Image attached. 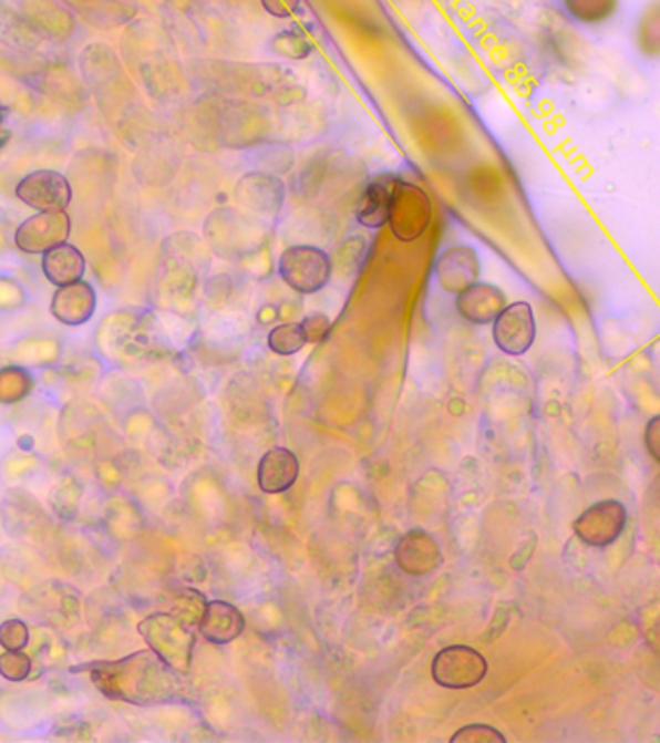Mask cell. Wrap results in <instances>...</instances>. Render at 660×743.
<instances>
[{
    "label": "cell",
    "mask_w": 660,
    "mask_h": 743,
    "mask_svg": "<svg viewBox=\"0 0 660 743\" xmlns=\"http://www.w3.org/2000/svg\"><path fill=\"white\" fill-rule=\"evenodd\" d=\"M80 670L90 674L93 685L105 698L131 705H167L185 693L181 672L159 659L152 649L134 652L124 659L92 662Z\"/></svg>",
    "instance_id": "cell-1"
},
{
    "label": "cell",
    "mask_w": 660,
    "mask_h": 743,
    "mask_svg": "<svg viewBox=\"0 0 660 743\" xmlns=\"http://www.w3.org/2000/svg\"><path fill=\"white\" fill-rule=\"evenodd\" d=\"M138 631L147 647L171 668H175L181 674L190 670L196 637L193 628L178 620L175 613H152L146 620L140 621Z\"/></svg>",
    "instance_id": "cell-2"
},
{
    "label": "cell",
    "mask_w": 660,
    "mask_h": 743,
    "mask_svg": "<svg viewBox=\"0 0 660 743\" xmlns=\"http://www.w3.org/2000/svg\"><path fill=\"white\" fill-rule=\"evenodd\" d=\"M277 274L292 291L314 295L331 281V256L320 246H287L277 260Z\"/></svg>",
    "instance_id": "cell-3"
},
{
    "label": "cell",
    "mask_w": 660,
    "mask_h": 743,
    "mask_svg": "<svg viewBox=\"0 0 660 743\" xmlns=\"http://www.w3.org/2000/svg\"><path fill=\"white\" fill-rule=\"evenodd\" d=\"M254 215L238 214L235 209H219L209 215L206 235L221 258H243L258 250L266 227L252 219Z\"/></svg>",
    "instance_id": "cell-4"
},
{
    "label": "cell",
    "mask_w": 660,
    "mask_h": 743,
    "mask_svg": "<svg viewBox=\"0 0 660 743\" xmlns=\"http://www.w3.org/2000/svg\"><path fill=\"white\" fill-rule=\"evenodd\" d=\"M432 221V202L421 186L395 178L388 225L401 242L423 237Z\"/></svg>",
    "instance_id": "cell-5"
},
{
    "label": "cell",
    "mask_w": 660,
    "mask_h": 743,
    "mask_svg": "<svg viewBox=\"0 0 660 743\" xmlns=\"http://www.w3.org/2000/svg\"><path fill=\"white\" fill-rule=\"evenodd\" d=\"M432 680L445 690H468L483 682L488 662L467 644H452L432 659Z\"/></svg>",
    "instance_id": "cell-6"
},
{
    "label": "cell",
    "mask_w": 660,
    "mask_h": 743,
    "mask_svg": "<svg viewBox=\"0 0 660 743\" xmlns=\"http://www.w3.org/2000/svg\"><path fill=\"white\" fill-rule=\"evenodd\" d=\"M628 509L618 499H602L587 507L574 523V533L585 546L607 548L622 537Z\"/></svg>",
    "instance_id": "cell-7"
},
{
    "label": "cell",
    "mask_w": 660,
    "mask_h": 743,
    "mask_svg": "<svg viewBox=\"0 0 660 743\" xmlns=\"http://www.w3.org/2000/svg\"><path fill=\"white\" fill-rule=\"evenodd\" d=\"M537 338V322L529 302L517 300L507 305L492 322V339L502 353L522 357Z\"/></svg>",
    "instance_id": "cell-8"
},
{
    "label": "cell",
    "mask_w": 660,
    "mask_h": 743,
    "mask_svg": "<svg viewBox=\"0 0 660 743\" xmlns=\"http://www.w3.org/2000/svg\"><path fill=\"white\" fill-rule=\"evenodd\" d=\"M70 233H72V221H70L66 209L38 211L16 229L14 245L20 252L35 256V254H45L54 246L69 242Z\"/></svg>",
    "instance_id": "cell-9"
},
{
    "label": "cell",
    "mask_w": 660,
    "mask_h": 743,
    "mask_svg": "<svg viewBox=\"0 0 660 743\" xmlns=\"http://www.w3.org/2000/svg\"><path fill=\"white\" fill-rule=\"evenodd\" d=\"M235 198L254 217H277L283 209L287 186L283 178L264 171H248L238 178Z\"/></svg>",
    "instance_id": "cell-10"
},
{
    "label": "cell",
    "mask_w": 660,
    "mask_h": 743,
    "mask_svg": "<svg viewBox=\"0 0 660 743\" xmlns=\"http://www.w3.org/2000/svg\"><path fill=\"white\" fill-rule=\"evenodd\" d=\"M16 196L35 211H59L70 206L72 186L59 171H33L16 185Z\"/></svg>",
    "instance_id": "cell-11"
},
{
    "label": "cell",
    "mask_w": 660,
    "mask_h": 743,
    "mask_svg": "<svg viewBox=\"0 0 660 743\" xmlns=\"http://www.w3.org/2000/svg\"><path fill=\"white\" fill-rule=\"evenodd\" d=\"M483 261L473 246L453 245L439 254L434 261V277L439 281L440 289L447 295L467 289L468 285L481 279Z\"/></svg>",
    "instance_id": "cell-12"
},
{
    "label": "cell",
    "mask_w": 660,
    "mask_h": 743,
    "mask_svg": "<svg viewBox=\"0 0 660 743\" xmlns=\"http://www.w3.org/2000/svg\"><path fill=\"white\" fill-rule=\"evenodd\" d=\"M395 564L411 577H426L439 571L444 564V554L439 540L429 530L411 529L395 546Z\"/></svg>",
    "instance_id": "cell-13"
},
{
    "label": "cell",
    "mask_w": 660,
    "mask_h": 743,
    "mask_svg": "<svg viewBox=\"0 0 660 743\" xmlns=\"http://www.w3.org/2000/svg\"><path fill=\"white\" fill-rule=\"evenodd\" d=\"M506 307V292L498 285L486 281H475L455 295L457 314L473 326H488Z\"/></svg>",
    "instance_id": "cell-14"
},
{
    "label": "cell",
    "mask_w": 660,
    "mask_h": 743,
    "mask_svg": "<svg viewBox=\"0 0 660 743\" xmlns=\"http://www.w3.org/2000/svg\"><path fill=\"white\" fill-rule=\"evenodd\" d=\"M95 308H97V292L93 289V285L84 279L56 287L51 300V314L54 316V320L70 328L90 322L95 314Z\"/></svg>",
    "instance_id": "cell-15"
},
{
    "label": "cell",
    "mask_w": 660,
    "mask_h": 743,
    "mask_svg": "<svg viewBox=\"0 0 660 743\" xmlns=\"http://www.w3.org/2000/svg\"><path fill=\"white\" fill-rule=\"evenodd\" d=\"M395 178L393 175H380L364 186L354 206V219L364 229L377 230L388 225Z\"/></svg>",
    "instance_id": "cell-16"
},
{
    "label": "cell",
    "mask_w": 660,
    "mask_h": 743,
    "mask_svg": "<svg viewBox=\"0 0 660 743\" xmlns=\"http://www.w3.org/2000/svg\"><path fill=\"white\" fill-rule=\"evenodd\" d=\"M198 631L214 644H229L245 631V616L237 606L225 600L206 602L198 621Z\"/></svg>",
    "instance_id": "cell-17"
},
{
    "label": "cell",
    "mask_w": 660,
    "mask_h": 743,
    "mask_svg": "<svg viewBox=\"0 0 660 743\" xmlns=\"http://www.w3.org/2000/svg\"><path fill=\"white\" fill-rule=\"evenodd\" d=\"M299 460L287 447H274L258 463V486L266 494H281L292 488L299 478Z\"/></svg>",
    "instance_id": "cell-18"
},
{
    "label": "cell",
    "mask_w": 660,
    "mask_h": 743,
    "mask_svg": "<svg viewBox=\"0 0 660 743\" xmlns=\"http://www.w3.org/2000/svg\"><path fill=\"white\" fill-rule=\"evenodd\" d=\"M41 269L45 274L47 281L54 285V287L76 283L80 279H84V254L80 252L76 246L69 245V242L54 246V248L43 254Z\"/></svg>",
    "instance_id": "cell-19"
},
{
    "label": "cell",
    "mask_w": 660,
    "mask_h": 743,
    "mask_svg": "<svg viewBox=\"0 0 660 743\" xmlns=\"http://www.w3.org/2000/svg\"><path fill=\"white\" fill-rule=\"evenodd\" d=\"M269 51L285 61H307L314 51V43L305 31L283 30L271 38Z\"/></svg>",
    "instance_id": "cell-20"
},
{
    "label": "cell",
    "mask_w": 660,
    "mask_h": 743,
    "mask_svg": "<svg viewBox=\"0 0 660 743\" xmlns=\"http://www.w3.org/2000/svg\"><path fill=\"white\" fill-rule=\"evenodd\" d=\"M252 159L258 167L256 171L283 177L287 173H291L292 165H295V152L287 144H261L256 147V155Z\"/></svg>",
    "instance_id": "cell-21"
},
{
    "label": "cell",
    "mask_w": 660,
    "mask_h": 743,
    "mask_svg": "<svg viewBox=\"0 0 660 743\" xmlns=\"http://www.w3.org/2000/svg\"><path fill=\"white\" fill-rule=\"evenodd\" d=\"M566 14L579 23H602L618 10V0H564Z\"/></svg>",
    "instance_id": "cell-22"
},
{
    "label": "cell",
    "mask_w": 660,
    "mask_h": 743,
    "mask_svg": "<svg viewBox=\"0 0 660 743\" xmlns=\"http://www.w3.org/2000/svg\"><path fill=\"white\" fill-rule=\"evenodd\" d=\"M305 345H307V339H305L300 323H279L268 333L269 351L279 357H292L302 351Z\"/></svg>",
    "instance_id": "cell-23"
},
{
    "label": "cell",
    "mask_w": 660,
    "mask_h": 743,
    "mask_svg": "<svg viewBox=\"0 0 660 743\" xmlns=\"http://www.w3.org/2000/svg\"><path fill=\"white\" fill-rule=\"evenodd\" d=\"M33 390V378L25 369L8 367L0 370V403L14 405L30 395Z\"/></svg>",
    "instance_id": "cell-24"
},
{
    "label": "cell",
    "mask_w": 660,
    "mask_h": 743,
    "mask_svg": "<svg viewBox=\"0 0 660 743\" xmlns=\"http://www.w3.org/2000/svg\"><path fill=\"white\" fill-rule=\"evenodd\" d=\"M638 45L639 51L649 56V59H657L660 53V10L659 4L654 2L653 7L647 10L638 28Z\"/></svg>",
    "instance_id": "cell-25"
},
{
    "label": "cell",
    "mask_w": 660,
    "mask_h": 743,
    "mask_svg": "<svg viewBox=\"0 0 660 743\" xmlns=\"http://www.w3.org/2000/svg\"><path fill=\"white\" fill-rule=\"evenodd\" d=\"M206 597L198 592L196 589H186L181 597L177 598V605H175V616L178 620L185 621L188 628H198V621H200L202 613H204V608H206Z\"/></svg>",
    "instance_id": "cell-26"
},
{
    "label": "cell",
    "mask_w": 660,
    "mask_h": 743,
    "mask_svg": "<svg viewBox=\"0 0 660 743\" xmlns=\"http://www.w3.org/2000/svg\"><path fill=\"white\" fill-rule=\"evenodd\" d=\"M31 674V659L22 651L0 654V675L8 682H23Z\"/></svg>",
    "instance_id": "cell-27"
},
{
    "label": "cell",
    "mask_w": 660,
    "mask_h": 743,
    "mask_svg": "<svg viewBox=\"0 0 660 743\" xmlns=\"http://www.w3.org/2000/svg\"><path fill=\"white\" fill-rule=\"evenodd\" d=\"M506 743V736L488 724H468L457 730L452 743Z\"/></svg>",
    "instance_id": "cell-28"
},
{
    "label": "cell",
    "mask_w": 660,
    "mask_h": 743,
    "mask_svg": "<svg viewBox=\"0 0 660 743\" xmlns=\"http://www.w3.org/2000/svg\"><path fill=\"white\" fill-rule=\"evenodd\" d=\"M30 643V629L22 620H7L0 623V644L7 651H23Z\"/></svg>",
    "instance_id": "cell-29"
},
{
    "label": "cell",
    "mask_w": 660,
    "mask_h": 743,
    "mask_svg": "<svg viewBox=\"0 0 660 743\" xmlns=\"http://www.w3.org/2000/svg\"><path fill=\"white\" fill-rule=\"evenodd\" d=\"M369 242L362 237L346 238L341 245L336 248V256L331 258V266H349V264H361L364 254H367Z\"/></svg>",
    "instance_id": "cell-30"
},
{
    "label": "cell",
    "mask_w": 660,
    "mask_h": 743,
    "mask_svg": "<svg viewBox=\"0 0 660 743\" xmlns=\"http://www.w3.org/2000/svg\"><path fill=\"white\" fill-rule=\"evenodd\" d=\"M299 323L300 328H302V333H305V339H307V343L318 345V343H323L326 339L330 338V316L322 314V312H314V314H308L307 318Z\"/></svg>",
    "instance_id": "cell-31"
},
{
    "label": "cell",
    "mask_w": 660,
    "mask_h": 743,
    "mask_svg": "<svg viewBox=\"0 0 660 743\" xmlns=\"http://www.w3.org/2000/svg\"><path fill=\"white\" fill-rule=\"evenodd\" d=\"M260 2L269 16L279 18V20L291 18L300 8V0H260Z\"/></svg>",
    "instance_id": "cell-32"
},
{
    "label": "cell",
    "mask_w": 660,
    "mask_h": 743,
    "mask_svg": "<svg viewBox=\"0 0 660 743\" xmlns=\"http://www.w3.org/2000/svg\"><path fill=\"white\" fill-rule=\"evenodd\" d=\"M646 447L654 463L660 461V416H653L646 429Z\"/></svg>",
    "instance_id": "cell-33"
},
{
    "label": "cell",
    "mask_w": 660,
    "mask_h": 743,
    "mask_svg": "<svg viewBox=\"0 0 660 743\" xmlns=\"http://www.w3.org/2000/svg\"><path fill=\"white\" fill-rule=\"evenodd\" d=\"M12 140V126H10V107L0 101V149L7 147Z\"/></svg>",
    "instance_id": "cell-34"
}]
</instances>
